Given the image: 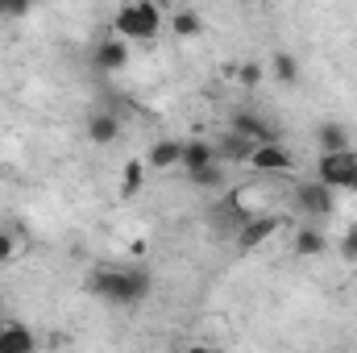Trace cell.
<instances>
[{
    "label": "cell",
    "instance_id": "obj_7",
    "mask_svg": "<svg viewBox=\"0 0 357 353\" xmlns=\"http://www.w3.org/2000/svg\"><path fill=\"white\" fill-rule=\"evenodd\" d=\"M129 63V46H125V38L116 33H108V38H100L96 46H91V67L96 71H104V75H112V71H121Z\"/></svg>",
    "mask_w": 357,
    "mask_h": 353
},
{
    "label": "cell",
    "instance_id": "obj_10",
    "mask_svg": "<svg viewBox=\"0 0 357 353\" xmlns=\"http://www.w3.org/2000/svg\"><path fill=\"white\" fill-rule=\"evenodd\" d=\"M38 350V337L17 324V320H0V353H33Z\"/></svg>",
    "mask_w": 357,
    "mask_h": 353
},
{
    "label": "cell",
    "instance_id": "obj_8",
    "mask_svg": "<svg viewBox=\"0 0 357 353\" xmlns=\"http://www.w3.org/2000/svg\"><path fill=\"white\" fill-rule=\"evenodd\" d=\"M212 146H216V158H220L225 167H237V163H250V154H254L258 142L245 137V133H237V129H225Z\"/></svg>",
    "mask_w": 357,
    "mask_h": 353
},
{
    "label": "cell",
    "instance_id": "obj_20",
    "mask_svg": "<svg viewBox=\"0 0 357 353\" xmlns=\"http://www.w3.org/2000/svg\"><path fill=\"white\" fill-rule=\"evenodd\" d=\"M33 4H38V0H0V17L17 21V17H25V13H29Z\"/></svg>",
    "mask_w": 357,
    "mask_h": 353
},
{
    "label": "cell",
    "instance_id": "obj_12",
    "mask_svg": "<svg viewBox=\"0 0 357 353\" xmlns=\"http://www.w3.org/2000/svg\"><path fill=\"white\" fill-rule=\"evenodd\" d=\"M212 158H216V146H212V142H204V137H191V142H183V146H178V167H183V171L204 167V163H212Z\"/></svg>",
    "mask_w": 357,
    "mask_h": 353
},
{
    "label": "cell",
    "instance_id": "obj_19",
    "mask_svg": "<svg viewBox=\"0 0 357 353\" xmlns=\"http://www.w3.org/2000/svg\"><path fill=\"white\" fill-rule=\"evenodd\" d=\"M167 25L175 29V38H199V33H204V21H199V13H191V8H178Z\"/></svg>",
    "mask_w": 357,
    "mask_h": 353
},
{
    "label": "cell",
    "instance_id": "obj_1",
    "mask_svg": "<svg viewBox=\"0 0 357 353\" xmlns=\"http://www.w3.org/2000/svg\"><path fill=\"white\" fill-rule=\"evenodd\" d=\"M154 278L146 266H100L88 274V291L112 308H133L150 295Z\"/></svg>",
    "mask_w": 357,
    "mask_h": 353
},
{
    "label": "cell",
    "instance_id": "obj_22",
    "mask_svg": "<svg viewBox=\"0 0 357 353\" xmlns=\"http://www.w3.org/2000/svg\"><path fill=\"white\" fill-rule=\"evenodd\" d=\"M341 258L345 262H357V225H349L345 237H341Z\"/></svg>",
    "mask_w": 357,
    "mask_h": 353
},
{
    "label": "cell",
    "instance_id": "obj_2",
    "mask_svg": "<svg viewBox=\"0 0 357 353\" xmlns=\"http://www.w3.org/2000/svg\"><path fill=\"white\" fill-rule=\"evenodd\" d=\"M167 21H162V13H158V4L154 0H133V4H121L116 8V17H112V29L125 38V42H150V38H158V29H162Z\"/></svg>",
    "mask_w": 357,
    "mask_h": 353
},
{
    "label": "cell",
    "instance_id": "obj_9",
    "mask_svg": "<svg viewBox=\"0 0 357 353\" xmlns=\"http://www.w3.org/2000/svg\"><path fill=\"white\" fill-rule=\"evenodd\" d=\"M229 129H237V133H245V137H254V142H274L278 137V129L262 121L258 112H250V108H237L233 117H229Z\"/></svg>",
    "mask_w": 357,
    "mask_h": 353
},
{
    "label": "cell",
    "instance_id": "obj_5",
    "mask_svg": "<svg viewBox=\"0 0 357 353\" xmlns=\"http://www.w3.org/2000/svg\"><path fill=\"white\" fill-rule=\"evenodd\" d=\"M282 229V216H274V212H262V216H245L241 225H237V233H233V241H237V250L241 254H254V250H262L270 237Z\"/></svg>",
    "mask_w": 357,
    "mask_h": 353
},
{
    "label": "cell",
    "instance_id": "obj_17",
    "mask_svg": "<svg viewBox=\"0 0 357 353\" xmlns=\"http://www.w3.org/2000/svg\"><path fill=\"white\" fill-rule=\"evenodd\" d=\"M328 250V241H324V233L316 229V225H303L299 233H295V254L299 258H316V254H324Z\"/></svg>",
    "mask_w": 357,
    "mask_h": 353
},
{
    "label": "cell",
    "instance_id": "obj_24",
    "mask_svg": "<svg viewBox=\"0 0 357 353\" xmlns=\"http://www.w3.org/2000/svg\"><path fill=\"white\" fill-rule=\"evenodd\" d=\"M0 320H4V312H0Z\"/></svg>",
    "mask_w": 357,
    "mask_h": 353
},
{
    "label": "cell",
    "instance_id": "obj_4",
    "mask_svg": "<svg viewBox=\"0 0 357 353\" xmlns=\"http://www.w3.org/2000/svg\"><path fill=\"white\" fill-rule=\"evenodd\" d=\"M295 208H299L303 220H324V216L337 212V191L328 183H320V179L295 183Z\"/></svg>",
    "mask_w": 357,
    "mask_h": 353
},
{
    "label": "cell",
    "instance_id": "obj_18",
    "mask_svg": "<svg viewBox=\"0 0 357 353\" xmlns=\"http://www.w3.org/2000/svg\"><path fill=\"white\" fill-rule=\"evenodd\" d=\"M142 183H146V158H129L125 163V175H121V195L133 200L142 191Z\"/></svg>",
    "mask_w": 357,
    "mask_h": 353
},
{
    "label": "cell",
    "instance_id": "obj_16",
    "mask_svg": "<svg viewBox=\"0 0 357 353\" xmlns=\"http://www.w3.org/2000/svg\"><path fill=\"white\" fill-rule=\"evenodd\" d=\"M178 146L183 142H154L150 150H146V167H154V171H171V167H178Z\"/></svg>",
    "mask_w": 357,
    "mask_h": 353
},
{
    "label": "cell",
    "instance_id": "obj_6",
    "mask_svg": "<svg viewBox=\"0 0 357 353\" xmlns=\"http://www.w3.org/2000/svg\"><path fill=\"white\" fill-rule=\"evenodd\" d=\"M250 167L262 171V175H278V171H295V154L274 137V142H258L254 154H250Z\"/></svg>",
    "mask_w": 357,
    "mask_h": 353
},
{
    "label": "cell",
    "instance_id": "obj_13",
    "mask_svg": "<svg viewBox=\"0 0 357 353\" xmlns=\"http://www.w3.org/2000/svg\"><path fill=\"white\" fill-rule=\"evenodd\" d=\"M187 183L199 187V191H216V187H225V163L212 158V163H204V167H191V171H187Z\"/></svg>",
    "mask_w": 357,
    "mask_h": 353
},
{
    "label": "cell",
    "instance_id": "obj_21",
    "mask_svg": "<svg viewBox=\"0 0 357 353\" xmlns=\"http://www.w3.org/2000/svg\"><path fill=\"white\" fill-rule=\"evenodd\" d=\"M237 80H241V88H258V84H262V67H258V63H241Z\"/></svg>",
    "mask_w": 357,
    "mask_h": 353
},
{
    "label": "cell",
    "instance_id": "obj_3",
    "mask_svg": "<svg viewBox=\"0 0 357 353\" xmlns=\"http://www.w3.org/2000/svg\"><path fill=\"white\" fill-rule=\"evenodd\" d=\"M316 179L328 183L333 191H354L357 195V150L354 146H345V150L320 154V163H316Z\"/></svg>",
    "mask_w": 357,
    "mask_h": 353
},
{
    "label": "cell",
    "instance_id": "obj_15",
    "mask_svg": "<svg viewBox=\"0 0 357 353\" xmlns=\"http://www.w3.org/2000/svg\"><path fill=\"white\" fill-rule=\"evenodd\" d=\"M270 75H274L282 88H295V84H299V63H295V54H291V50H274Z\"/></svg>",
    "mask_w": 357,
    "mask_h": 353
},
{
    "label": "cell",
    "instance_id": "obj_14",
    "mask_svg": "<svg viewBox=\"0 0 357 353\" xmlns=\"http://www.w3.org/2000/svg\"><path fill=\"white\" fill-rule=\"evenodd\" d=\"M316 146H320V154L345 150V146H349V129H345L341 121H320V129H316Z\"/></svg>",
    "mask_w": 357,
    "mask_h": 353
},
{
    "label": "cell",
    "instance_id": "obj_23",
    "mask_svg": "<svg viewBox=\"0 0 357 353\" xmlns=\"http://www.w3.org/2000/svg\"><path fill=\"white\" fill-rule=\"evenodd\" d=\"M17 258V241H13V229H0V266Z\"/></svg>",
    "mask_w": 357,
    "mask_h": 353
},
{
    "label": "cell",
    "instance_id": "obj_11",
    "mask_svg": "<svg viewBox=\"0 0 357 353\" xmlns=\"http://www.w3.org/2000/svg\"><path fill=\"white\" fill-rule=\"evenodd\" d=\"M84 129H88L91 146H112V142L121 137V121H116V112H104V108H100V112H91Z\"/></svg>",
    "mask_w": 357,
    "mask_h": 353
}]
</instances>
